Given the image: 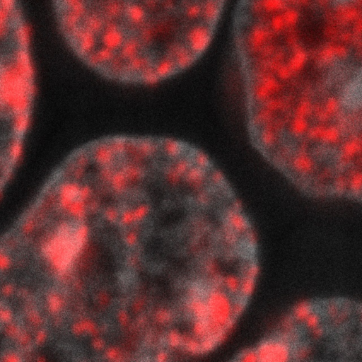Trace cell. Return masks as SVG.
<instances>
[{
    "mask_svg": "<svg viewBox=\"0 0 362 362\" xmlns=\"http://www.w3.org/2000/svg\"><path fill=\"white\" fill-rule=\"evenodd\" d=\"M332 2V4H336V5H343V4H345L349 1H351V0H329Z\"/></svg>",
    "mask_w": 362,
    "mask_h": 362,
    "instance_id": "1",
    "label": "cell"
}]
</instances>
